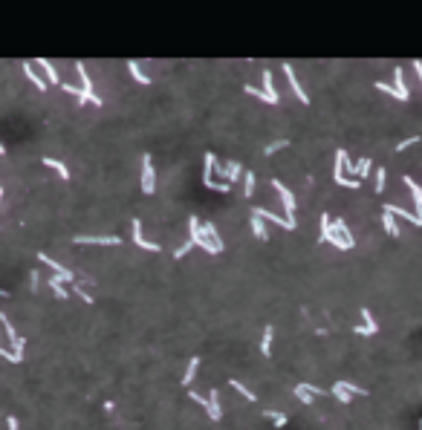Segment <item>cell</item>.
Masks as SVG:
<instances>
[{"mask_svg": "<svg viewBox=\"0 0 422 430\" xmlns=\"http://www.w3.org/2000/svg\"><path fill=\"white\" fill-rule=\"evenodd\" d=\"M411 67H414L416 78H419V84H422V61H414V64H411Z\"/></svg>", "mask_w": 422, "mask_h": 430, "instance_id": "60d3db41", "label": "cell"}, {"mask_svg": "<svg viewBox=\"0 0 422 430\" xmlns=\"http://www.w3.org/2000/svg\"><path fill=\"white\" fill-rule=\"evenodd\" d=\"M75 70H78V75H81V84H84V93H87L90 98H93V104L96 107H101V98L93 93V81H90V75H87V70H84V61H75Z\"/></svg>", "mask_w": 422, "mask_h": 430, "instance_id": "30bf717a", "label": "cell"}, {"mask_svg": "<svg viewBox=\"0 0 422 430\" xmlns=\"http://www.w3.org/2000/svg\"><path fill=\"white\" fill-rule=\"evenodd\" d=\"M327 243H333L335 248H341V251H347V248H350L347 243H344V237H339V234H335V231L330 234V237H327Z\"/></svg>", "mask_w": 422, "mask_h": 430, "instance_id": "e575fe53", "label": "cell"}, {"mask_svg": "<svg viewBox=\"0 0 422 430\" xmlns=\"http://www.w3.org/2000/svg\"><path fill=\"white\" fill-rule=\"evenodd\" d=\"M6 427L9 430H17V419H15V416H9V419H6Z\"/></svg>", "mask_w": 422, "mask_h": 430, "instance_id": "7bdbcfd3", "label": "cell"}, {"mask_svg": "<svg viewBox=\"0 0 422 430\" xmlns=\"http://www.w3.org/2000/svg\"><path fill=\"white\" fill-rule=\"evenodd\" d=\"M240 174H243V167H240V162H231V165H228V170H226V176H228V185H231V182H237V179H240Z\"/></svg>", "mask_w": 422, "mask_h": 430, "instance_id": "f546056e", "label": "cell"}, {"mask_svg": "<svg viewBox=\"0 0 422 430\" xmlns=\"http://www.w3.org/2000/svg\"><path fill=\"white\" fill-rule=\"evenodd\" d=\"M362 320H365V324H358V327H356V335H376V332H379V324L373 320L370 309H362Z\"/></svg>", "mask_w": 422, "mask_h": 430, "instance_id": "8fae6325", "label": "cell"}, {"mask_svg": "<svg viewBox=\"0 0 422 430\" xmlns=\"http://www.w3.org/2000/svg\"><path fill=\"white\" fill-rule=\"evenodd\" d=\"M142 191L145 193H154L156 191V182H154V159L151 153L142 156Z\"/></svg>", "mask_w": 422, "mask_h": 430, "instance_id": "5b68a950", "label": "cell"}, {"mask_svg": "<svg viewBox=\"0 0 422 430\" xmlns=\"http://www.w3.org/2000/svg\"><path fill=\"white\" fill-rule=\"evenodd\" d=\"M3 153H6V147H3V144H0V156H3Z\"/></svg>", "mask_w": 422, "mask_h": 430, "instance_id": "ee69618b", "label": "cell"}, {"mask_svg": "<svg viewBox=\"0 0 422 430\" xmlns=\"http://www.w3.org/2000/svg\"><path fill=\"white\" fill-rule=\"evenodd\" d=\"M252 214H258L260 220H272L275 225H281V228H286V231H295V225L286 223V217H278V214H272V211H263V208H255Z\"/></svg>", "mask_w": 422, "mask_h": 430, "instance_id": "5bb4252c", "label": "cell"}, {"mask_svg": "<svg viewBox=\"0 0 422 430\" xmlns=\"http://www.w3.org/2000/svg\"><path fill=\"white\" fill-rule=\"evenodd\" d=\"M0 355H3V347H0Z\"/></svg>", "mask_w": 422, "mask_h": 430, "instance_id": "f6af8a7d", "label": "cell"}, {"mask_svg": "<svg viewBox=\"0 0 422 430\" xmlns=\"http://www.w3.org/2000/svg\"><path fill=\"white\" fill-rule=\"evenodd\" d=\"M128 70H130V75H133V78H136L139 84H151V78H147L145 72L139 70V64H136V61H128Z\"/></svg>", "mask_w": 422, "mask_h": 430, "instance_id": "cb8c5ba5", "label": "cell"}, {"mask_svg": "<svg viewBox=\"0 0 422 430\" xmlns=\"http://www.w3.org/2000/svg\"><path fill=\"white\" fill-rule=\"evenodd\" d=\"M419 430H422V422H419Z\"/></svg>", "mask_w": 422, "mask_h": 430, "instance_id": "bcb514c9", "label": "cell"}, {"mask_svg": "<svg viewBox=\"0 0 422 430\" xmlns=\"http://www.w3.org/2000/svg\"><path fill=\"white\" fill-rule=\"evenodd\" d=\"M263 93H266L272 101H281V96H278L275 84H272V72H269V70H263Z\"/></svg>", "mask_w": 422, "mask_h": 430, "instance_id": "d6986e66", "label": "cell"}, {"mask_svg": "<svg viewBox=\"0 0 422 430\" xmlns=\"http://www.w3.org/2000/svg\"><path fill=\"white\" fill-rule=\"evenodd\" d=\"M243 90H246V93H249L252 98H260V101H266V104H278V101H272V98H269L266 93H263V90H255L252 84H249V87H243Z\"/></svg>", "mask_w": 422, "mask_h": 430, "instance_id": "4dcf8cb0", "label": "cell"}, {"mask_svg": "<svg viewBox=\"0 0 422 430\" xmlns=\"http://www.w3.org/2000/svg\"><path fill=\"white\" fill-rule=\"evenodd\" d=\"M330 393H333V396L339 398V401H344V404H347V401H350V393H347V387H344V381L333 384V390H330Z\"/></svg>", "mask_w": 422, "mask_h": 430, "instance_id": "4316f807", "label": "cell"}, {"mask_svg": "<svg viewBox=\"0 0 422 430\" xmlns=\"http://www.w3.org/2000/svg\"><path fill=\"white\" fill-rule=\"evenodd\" d=\"M228 387H231V390H237V393H240V396H243V398H249V401H255V398H258V396H255L252 390H246L243 384H240V381H235V378H231V381H228Z\"/></svg>", "mask_w": 422, "mask_h": 430, "instance_id": "f1b7e54d", "label": "cell"}, {"mask_svg": "<svg viewBox=\"0 0 422 430\" xmlns=\"http://www.w3.org/2000/svg\"><path fill=\"white\" fill-rule=\"evenodd\" d=\"M402 182L408 185V191H411V197H414V208H416V217L422 220V185L416 182L414 176H402Z\"/></svg>", "mask_w": 422, "mask_h": 430, "instance_id": "ba28073f", "label": "cell"}, {"mask_svg": "<svg viewBox=\"0 0 422 430\" xmlns=\"http://www.w3.org/2000/svg\"><path fill=\"white\" fill-rule=\"evenodd\" d=\"M38 67H44V72H47V84H61V78H58V70L52 67V61L41 58V61H38Z\"/></svg>", "mask_w": 422, "mask_h": 430, "instance_id": "ac0fdd59", "label": "cell"}, {"mask_svg": "<svg viewBox=\"0 0 422 430\" xmlns=\"http://www.w3.org/2000/svg\"><path fill=\"white\" fill-rule=\"evenodd\" d=\"M272 188H275L278 197H281V205H284V211H286V223L295 225V197H292V191L284 188V182H278V179H272Z\"/></svg>", "mask_w": 422, "mask_h": 430, "instance_id": "277c9868", "label": "cell"}, {"mask_svg": "<svg viewBox=\"0 0 422 430\" xmlns=\"http://www.w3.org/2000/svg\"><path fill=\"white\" fill-rule=\"evenodd\" d=\"M347 150H335V170H333V179L335 185H341V188H358L362 185V179H347L344 176V162H347Z\"/></svg>", "mask_w": 422, "mask_h": 430, "instance_id": "3957f363", "label": "cell"}, {"mask_svg": "<svg viewBox=\"0 0 422 430\" xmlns=\"http://www.w3.org/2000/svg\"><path fill=\"white\" fill-rule=\"evenodd\" d=\"M49 289H52V292H55V295L61 297V300H67V297H70V295H67V289L61 286V280H58L55 274H52V277H49Z\"/></svg>", "mask_w": 422, "mask_h": 430, "instance_id": "83f0119b", "label": "cell"}, {"mask_svg": "<svg viewBox=\"0 0 422 430\" xmlns=\"http://www.w3.org/2000/svg\"><path fill=\"white\" fill-rule=\"evenodd\" d=\"M0 320H3V329H6V338H9V343H12V352L24 358V338H17L15 327H12V320H9L6 315H3V312H0Z\"/></svg>", "mask_w": 422, "mask_h": 430, "instance_id": "8992f818", "label": "cell"}, {"mask_svg": "<svg viewBox=\"0 0 422 430\" xmlns=\"http://www.w3.org/2000/svg\"><path fill=\"white\" fill-rule=\"evenodd\" d=\"M382 228H385V231H388L390 237H399V234H402V228L396 225V217H393V214H388V211L382 214Z\"/></svg>", "mask_w": 422, "mask_h": 430, "instance_id": "e0dca14e", "label": "cell"}, {"mask_svg": "<svg viewBox=\"0 0 422 430\" xmlns=\"http://www.w3.org/2000/svg\"><path fill=\"white\" fill-rule=\"evenodd\" d=\"M197 367H200V358H197V355H194V358L188 361V370H185V375H182V387H188V384L194 381V375H197Z\"/></svg>", "mask_w": 422, "mask_h": 430, "instance_id": "603a6c76", "label": "cell"}, {"mask_svg": "<svg viewBox=\"0 0 422 430\" xmlns=\"http://www.w3.org/2000/svg\"><path fill=\"white\" fill-rule=\"evenodd\" d=\"M220 416H223V410H220V390H211L208 393V419L220 422Z\"/></svg>", "mask_w": 422, "mask_h": 430, "instance_id": "2e32d148", "label": "cell"}, {"mask_svg": "<svg viewBox=\"0 0 422 430\" xmlns=\"http://www.w3.org/2000/svg\"><path fill=\"white\" fill-rule=\"evenodd\" d=\"M75 243L78 246H119L122 240L113 234V237H75Z\"/></svg>", "mask_w": 422, "mask_h": 430, "instance_id": "7c38bea8", "label": "cell"}, {"mask_svg": "<svg viewBox=\"0 0 422 430\" xmlns=\"http://www.w3.org/2000/svg\"><path fill=\"white\" fill-rule=\"evenodd\" d=\"M203 234L211 240V243H214V246L220 248V251H223V243H220V234H217V228H214V225H211V223H205V225H203Z\"/></svg>", "mask_w": 422, "mask_h": 430, "instance_id": "d4e9b609", "label": "cell"}, {"mask_svg": "<svg viewBox=\"0 0 422 430\" xmlns=\"http://www.w3.org/2000/svg\"><path fill=\"white\" fill-rule=\"evenodd\" d=\"M133 243H136L139 248H145V251H159L156 243H147V240L142 237V223H139V220H133Z\"/></svg>", "mask_w": 422, "mask_h": 430, "instance_id": "9a60e30c", "label": "cell"}, {"mask_svg": "<svg viewBox=\"0 0 422 430\" xmlns=\"http://www.w3.org/2000/svg\"><path fill=\"white\" fill-rule=\"evenodd\" d=\"M385 211L393 217H402V220H408V223H414V225H422V220L416 217V211H408V208L396 205V202H385Z\"/></svg>", "mask_w": 422, "mask_h": 430, "instance_id": "9c48e42d", "label": "cell"}, {"mask_svg": "<svg viewBox=\"0 0 422 430\" xmlns=\"http://www.w3.org/2000/svg\"><path fill=\"white\" fill-rule=\"evenodd\" d=\"M419 139L422 136H408V139H402V142L396 144V150L402 153V150H408V147H414V144H419Z\"/></svg>", "mask_w": 422, "mask_h": 430, "instance_id": "d6a6232c", "label": "cell"}, {"mask_svg": "<svg viewBox=\"0 0 422 430\" xmlns=\"http://www.w3.org/2000/svg\"><path fill=\"white\" fill-rule=\"evenodd\" d=\"M188 396H191V401H197V404H203V407H205V413H208V398H205V396H200V393H194V390L188 393Z\"/></svg>", "mask_w": 422, "mask_h": 430, "instance_id": "f35d334b", "label": "cell"}, {"mask_svg": "<svg viewBox=\"0 0 422 430\" xmlns=\"http://www.w3.org/2000/svg\"><path fill=\"white\" fill-rule=\"evenodd\" d=\"M188 234H191V243H194V246L205 248L208 254H220V248L203 234V225H200V220H197V217H188Z\"/></svg>", "mask_w": 422, "mask_h": 430, "instance_id": "7a4b0ae2", "label": "cell"}, {"mask_svg": "<svg viewBox=\"0 0 422 430\" xmlns=\"http://www.w3.org/2000/svg\"><path fill=\"white\" fill-rule=\"evenodd\" d=\"M272 332H275V329L266 327V329H263V338H260V352H263L266 358L272 355Z\"/></svg>", "mask_w": 422, "mask_h": 430, "instance_id": "ffe728a7", "label": "cell"}, {"mask_svg": "<svg viewBox=\"0 0 422 430\" xmlns=\"http://www.w3.org/2000/svg\"><path fill=\"white\" fill-rule=\"evenodd\" d=\"M295 396H298L301 401H304V404H312V393H309L307 387H304V384H298V387H295Z\"/></svg>", "mask_w": 422, "mask_h": 430, "instance_id": "836d02e7", "label": "cell"}, {"mask_svg": "<svg viewBox=\"0 0 422 430\" xmlns=\"http://www.w3.org/2000/svg\"><path fill=\"white\" fill-rule=\"evenodd\" d=\"M44 162V167H52V170H58V174H61V179H70V170H67V165L64 162H58V159H41Z\"/></svg>", "mask_w": 422, "mask_h": 430, "instance_id": "44dd1931", "label": "cell"}, {"mask_svg": "<svg viewBox=\"0 0 422 430\" xmlns=\"http://www.w3.org/2000/svg\"><path fill=\"white\" fill-rule=\"evenodd\" d=\"M20 67H24V75H26V78L32 81L35 87L41 90V93H47V87H49V84L41 78V75H38V72H35V64H32V61H24V64H20Z\"/></svg>", "mask_w": 422, "mask_h": 430, "instance_id": "4fadbf2b", "label": "cell"}, {"mask_svg": "<svg viewBox=\"0 0 422 430\" xmlns=\"http://www.w3.org/2000/svg\"><path fill=\"white\" fill-rule=\"evenodd\" d=\"M356 167H358V179H367V176H370V170H373V162H370V159H362Z\"/></svg>", "mask_w": 422, "mask_h": 430, "instance_id": "1f68e13d", "label": "cell"}, {"mask_svg": "<svg viewBox=\"0 0 422 430\" xmlns=\"http://www.w3.org/2000/svg\"><path fill=\"white\" fill-rule=\"evenodd\" d=\"M252 231H255V237H258L260 243L266 240V228H263V220H260L258 214H252Z\"/></svg>", "mask_w": 422, "mask_h": 430, "instance_id": "484cf974", "label": "cell"}, {"mask_svg": "<svg viewBox=\"0 0 422 430\" xmlns=\"http://www.w3.org/2000/svg\"><path fill=\"white\" fill-rule=\"evenodd\" d=\"M191 246H194V243L188 240V243H185V246H182V248H177V251H174V257H177V260H182V257H185L188 251H191Z\"/></svg>", "mask_w": 422, "mask_h": 430, "instance_id": "ab89813d", "label": "cell"}, {"mask_svg": "<svg viewBox=\"0 0 422 430\" xmlns=\"http://www.w3.org/2000/svg\"><path fill=\"white\" fill-rule=\"evenodd\" d=\"M376 90H382V93H388V96L399 98V101H408V98H411V90H408V84H405V70H402V67L393 70V84L376 81Z\"/></svg>", "mask_w": 422, "mask_h": 430, "instance_id": "6da1fadb", "label": "cell"}, {"mask_svg": "<svg viewBox=\"0 0 422 430\" xmlns=\"http://www.w3.org/2000/svg\"><path fill=\"white\" fill-rule=\"evenodd\" d=\"M243 193H246V197H252V193H255V174H252V170L246 174V188H243Z\"/></svg>", "mask_w": 422, "mask_h": 430, "instance_id": "74e56055", "label": "cell"}, {"mask_svg": "<svg viewBox=\"0 0 422 430\" xmlns=\"http://www.w3.org/2000/svg\"><path fill=\"white\" fill-rule=\"evenodd\" d=\"M284 72H286V78H289V87H292V93H295V98H298L301 104H309V96L307 93H304V90H301V84H298V78H295V70H292V64H289V61H284Z\"/></svg>", "mask_w": 422, "mask_h": 430, "instance_id": "52a82bcc", "label": "cell"}, {"mask_svg": "<svg viewBox=\"0 0 422 430\" xmlns=\"http://www.w3.org/2000/svg\"><path fill=\"white\" fill-rule=\"evenodd\" d=\"M75 295L81 297V300H84V303H93V297H90V295H87V292H84V289H75Z\"/></svg>", "mask_w": 422, "mask_h": 430, "instance_id": "b9f144b4", "label": "cell"}, {"mask_svg": "<svg viewBox=\"0 0 422 430\" xmlns=\"http://www.w3.org/2000/svg\"><path fill=\"white\" fill-rule=\"evenodd\" d=\"M286 144H289V139H278V142H272V144L266 147V156H272L275 150H284Z\"/></svg>", "mask_w": 422, "mask_h": 430, "instance_id": "d590c367", "label": "cell"}, {"mask_svg": "<svg viewBox=\"0 0 422 430\" xmlns=\"http://www.w3.org/2000/svg\"><path fill=\"white\" fill-rule=\"evenodd\" d=\"M38 260H41L44 266H49V269L55 271V274H73V271H70V269H64V266H58L55 260H52V257H47V254H44V251H41V254H38Z\"/></svg>", "mask_w": 422, "mask_h": 430, "instance_id": "7402d4cb", "label": "cell"}, {"mask_svg": "<svg viewBox=\"0 0 422 430\" xmlns=\"http://www.w3.org/2000/svg\"><path fill=\"white\" fill-rule=\"evenodd\" d=\"M385 176H388L385 174V167H379V170H376V193L385 191Z\"/></svg>", "mask_w": 422, "mask_h": 430, "instance_id": "8d00e7d4", "label": "cell"}]
</instances>
